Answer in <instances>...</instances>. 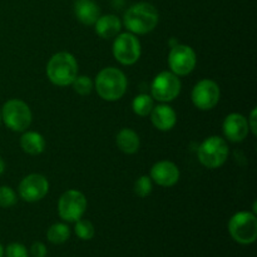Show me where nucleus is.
Returning a JSON list of instances; mask_svg holds the SVG:
<instances>
[{"label": "nucleus", "mask_w": 257, "mask_h": 257, "mask_svg": "<svg viewBox=\"0 0 257 257\" xmlns=\"http://www.w3.org/2000/svg\"><path fill=\"white\" fill-rule=\"evenodd\" d=\"M160 14L152 4L146 2L133 4L127 9L123 17V24L135 34H147L158 24Z\"/></svg>", "instance_id": "1"}, {"label": "nucleus", "mask_w": 257, "mask_h": 257, "mask_svg": "<svg viewBox=\"0 0 257 257\" xmlns=\"http://www.w3.org/2000/svg\"><path fill=\"white\" fill-rule=\"evenodd\" d=\"M95 89L102 99L114 102L124 95L127 90V78L124 73L117 68H104L98 73Z\"/></svg>", "instance_id": "2"}, {"label": "nucleus", "mask_w": 257, "mask_h": 257, "mask_svg": "<svg viewBox=\"0 0 257 257\" xmlns=\"http://www.w3.org/2000/svg\"><path fill=\"white\" fill-rule=\"evenodd\" d=\"M47 75L50 82L58 87L70 85L78 75L77 60L70 53H57L48 62Z\"/></svg>", "instance_id": "3"}, {"label": "nucleus", "mask_w": 257, "mask_h": 257, "mask_svg": "<svg viewBox=\"0 0 257 257\" xmlns=\"http://www.w3.org/2000/svg\"><path fill=\"white\" fill-rule=\"evenodd\" d=\"M231 237L240 245H251L257 238V218L252 212H237L228 222Z\"/></svg>", "instance_id": "4"}, {"label": "nucleus", "mask_w": 257, "mask_h": 257, "mask_svg": "<svg viewBox=\"0 0 257 257\" xmlns=\"http://www.w3.org/2000/svg\"><path fill=\"white\" fill-rule=\"evenodd\" d=\"M198 160L205 167L218 168L225 165L228 157V146L223 138L212 136L203 141L198 147Z\"/></svg>", "instance_id": "5"}, {"label": "nucleus", "mask_w": 257, "mask_h": 257, "mask_svg": "<svg viewBox=\"0 0 257 257\" xmlns=\"http://www.w3.org/2000/svg\"><path fill=\"white\" fill-rule=\"evenodd\" d=\"M0 114L5 125L14 132H24L32 124V110L27 103L20 99L8 100Z\"/></svg>", "instance_id": "6"}, {"label": "nucleus", "mask_w": 257, "mask_h": 257, "mask_svg": "<svg viewBox=\"0 0 257 257\" xmlns=\"http://www.w3.org/2000/svg\"><path fill=\"white\" fill-rule=\"evenodd\" d=\"M87 210V198L77 190H69L62 195L58 202V212L62 220L75 222L80 220Z\"/></svg>", "instance_id": "7"}, {"label": "nucleus", "mask_w": 257, "mask_h": 257, "mask_svg": "<svg viewBox=\"0 0 257 257\" xmlns=\"http://www.w3.org/2000/svg\"><path fill=\"white\" fill-rule=\"evenodd\" d=\"M152 98L160 102H171L178 97L181 92V80L172 72H162L153 79L151 85Z\"/></svg>", "instance_id": "8"}, {"label": "nucleus", "mask_w": 257, "mask_h": 257, "mask_svg": "<svg viewBox=\"0 0 257 257\" xmlns=\"http://www.w3.org/2000/svg\"><path fill=\"white\" fill-rule=\"evenodd\" d=\"M113 55L120 64H135L141 57L140 40L130 33L118 35L113 43Z\"/></svg>", "instance_id": "9"}, {"label": "nucleus", "mask_w": 257, "mask_h": 257, "mask_svg": "<svg viewBox=\"0 0 257 257\" xmlns=\"http://www.w3.org/2000/svg\"><path fill=\"white\" fill-rule=\"evenodd\" d=\"M197 57L195 50L188 45L176 44L168 55V64L176 75H187L195 69Z\"/></svg>", "instance_id": "10"}, {"label": "nucleus", "mask_w": 257, "mask_h": 257, "mask_svg": "<svg viewBox=\"0 0 257 257\" xmlns=\"http://www.w3.org/2000/svg\"><path fill=\"white\" fill-rule=\"evenodd\" d=\"M220 87L216 82L211 79L200 80L192 90V102L198 109L210 110L215 107L220 100Z\"/></svg>", "instance_id": "11"}, {"label": "nucleus", "mask_w": 257, "mask_h": 257, "mask_svg": "<svg viewBox=\"0 0 257 257\" xmlns=\"http://www.w3.org/2000/svg\"><path fill=\"white\" fill-rule=\"evenodd\" d=\"M49 191L47 178L38 173L27 176L19 185V196L27 202H37L43 200Z\"/></svg>", "instance_id": "12"}, {"label": "nucleus", "mask_w": 257, "mask_h": 257, "mask_svg": "<svg viewBox=\"0 0 257 257\" xmlns=\"http://www.w3.org/2000/svg\"><path fill=\"white\" fill-rule=\"evenodd\" d=\"M223 135L231 142H242L247 137L250 128L247 119L240 113H231L223 120Z\"/></svg>", "instance_id": "13"}, {"label": "nucleus", "mask_w": 257, "mask_h": 257, "mask_svg": "<svg viewBox=\"0 0 257 257\" xmlns=\"http://www.w3.org/2000/svg\"><path fill=\"white\" fill-rule=\"evenodd\" d=\"M151 178L162 187H171L180 180V170L170 161H161L153 165L151 170Z\"/></svg>", "instance_id": "14"}, {"label": "nucleus", "mask_w": 257, "mask_h": 257, "mask_svg": "<svg viewBox=\"0 0 257 257\" xmlns=\"http://www.w3.org/2000/svg\"><path fill=\"white\" fill-rule=\"evenodd\" d=\"M151 120L157 130L166 132L175 127L176 122H177V115L170 105L161 104L153 107L152 112H151Z\"/></svg>", "instance_id": "15"}, {"label": "nucleus", "mask_w": 257, "mask_h": 257, "mask_svg": "<svg viewBox=\"0 0 257 257\" xmlns=\"http://www.w3.org/2000/svg\"><path fill=\"white\" fill-rule=\"evenodd\" d=\"M77 19L84 25H94L100 17V9L93 0H77L74 4Z\"/></svg>", "instance_id": "16"}, {"label": "nucleus", "mask_w": 257, "mask_h": 257, "mask_svg": "<svg viewBox=\"0 0 257 257\" xmlns=\"http://www.w3.org/2000/svg\"><path fill=\"white\" fill-rule=\"evenodd\" d=\"M94 25L95 33L103 39H110V38L117 37V34L122 29V23L113 14L99 17Z\"/></svg>", "instance_id": "17"}, {"label": "nucleus", "mask_w": 257, "mask_h": 257, "mask_svg": "<svg viewBox=\"0 0 257 257\" xmlns=\"http://www.w3.org/2000/svg\"><path fill=\"white\" fill-rule=\"evenodd\" d=\"M115 143L122 152L127 155H133L140 150V136L130 128H123L115 137Z\"/></svg>", "instance_id": "18"}, {"label": "nucleus", "mask_w": 257, "mask_h": 257, "mask_svg": "<svg viewBox=\"0 0 257 257\" xmlns=\"http://www.w3.org/2000/svg\"><path fill=\"white\" fill-rule=\"evenodd\" d=\"M23 151L30 156H38L44 151L45 141L42 135L37 132H27L20 138Z\"/></svg>", "instance_id": "19"}, {"label": "nucleus", "mask_w": 257, "mask_h": 257, "mask_svg": "<svg viewBox=\"0 0 257 257\" xmlns=\"http://www.w3.org/2000/svg\"><path fill=\"white\" fill-rule=\"evenodd\" d=\"M70 228L65 223H54L48 228L47 238L49 242L54 245H62L65 241L69 240Z\"/></svg>", "instance_id": "20"}, {"label": "nucleus", "mask_w": 257, "mask_h": 257, "mask_svg": "<svg viewBox=\"0 0 257 257\" xmlns=\"http://www.w3.org/2000/svg\"><path fill=\"white\" fill-rule=\"evenodd\" d=\"M155 103H153V98L148 94H140L133 99L132 108L133 112L140 117H146V115L151 114Z\"/></svg>", "instance_id": "21"}, {"label": "nucleus", "mask_w": 257, "mask_h": 257, "mask_svg": "<svg viewBox=\"0 0 257 257\" xmlns=\"http://www.w3.org/2000/svg\"><path fill=\"white\" fill-rule=\"evenodd\" d=\"M74 231H75V235H77L80 240H84V241L92 240V238L94 237V233H95L93 223L88 220H83V218L75 221Z\"/></svg>", "instance_id": "22"}, {"label": "nucleus", "mask_w": 257, "mask_h": 257, "mask_svg": "<svg viewBox=\"0 0 257 257\" xmlns=\"http://www.w3.org/2000/svg\"><path fill=\"white\" fill-rule=\"evenodd\" d=\"M152 180L148 176H142V177L138 178L135 183V193L138 197L143 198L147 197L151 192H152Z\"/></svg>", "instance_id": "23"}, {"label": "nucleus", "mask_w": 257, "mask_h": 257, "mask_svg": "<svg viewBox=\"0 0 257 257\" xmlns=\"http://www.w3.org/2000/svg\"><path fill=\"white\" fill-rule=\"evenodd\" d=\"M17 193L14 190L8 186H2L0 187V207L9 208L17 203Z\"/></svg>", "instance_id": "24"}, {"label": "nucleus", "mask_w": 257, "mask_h": 257, "mask_svg": "<svg viewBox=\"0 0 257 257\" xmlns=\"http://www.w3.org/2000/svg\"><path fill=\"white\" fill-rule=\"evenodd\" d=\"M72 84L75 92L80 95H88L93 89L92 80H90L89 77H85V75H82V77L77 75V78H75Z\"/></svg>", "instance_id": "25"}, {"label": "nucleus", "mask_w": 257, "mask_h": 257, "mask_svg": "<svg viewBox=\"0 0 257 257\" xmlns=\"http://www.w3.org/2000/svg\"><path fill=\"white\" fill-rule=\"evenodd\" d=\"M4 255L7 257H29L27 247L19 242H13L8 245L7 250L4 251Z\"/></svg>", "instance_id": "26"}, {"label": "nucleus", "mask_w": 257, "mask_h": 257, "mask_svg": "<svg viewBox=\"0 0 257 257\" xmlns=\"http://www.w3.org/2000/svg\"><path fill=\"white\" fill-rule=\"evenodd\" d=\"M48 250L43 242H34L30 247V255L32 257H47Z\"/></svg>", "instance_id": "27"}, {"label": "nucleus", "mask_w": 257, "mask_h": 257, "mask_svg": "<svg viewBox=\"0 0 257 257\" xmlns=\"http://www.w3.org/2000/svg\"><path fill=\"white\" fill-rule=\"evenodd\" d=\"M256 108L255 109H252V112H251V115H250V120H247L248 123V128H250L251 132L253 133V135H257V128H256Z\"/></svg>", "instance_id": "28"}, {"label": "nucleus", "mask_w": 257, "mask_h": 257, "mask_svg": "<svg viewBox=\"0 0 257 257\" xmlns=\"http://www.w3.org/2000/svg\"><path fill=\"white\" fill-rule=\"evenodd\" d=\"M4 170H5V163H4V161H3V158L0 157V175L4 172Z\"/></svg>", "instance_id": "29"}, {"label": "nucleus", "mask_w": 257, "mask_h": 257, "mask_svg": "<svg viewBox=\"0 0 257 257\" xmlns=\"http://www.w3.org/2000/svg\"><path fill=\"white\" fill-rule=\"evenodd\" d=\"M0 257H4V248H3L2 243H0Z\"/></svg>", "instance_id": "30"}, {"label": "nucleus", "mask_w": 257, "mask_h": 257, "mask_svg": "<svg viewBox=\"0 0 257 257\" xmlns=\"http://www.w3.org/2000/svg\"><path fill=\"white\" fill-rule=\"evenodd\" d=\"M0 123H2V114H0Z\"/></svg>", "instance_id": "31"}]
</instances>
